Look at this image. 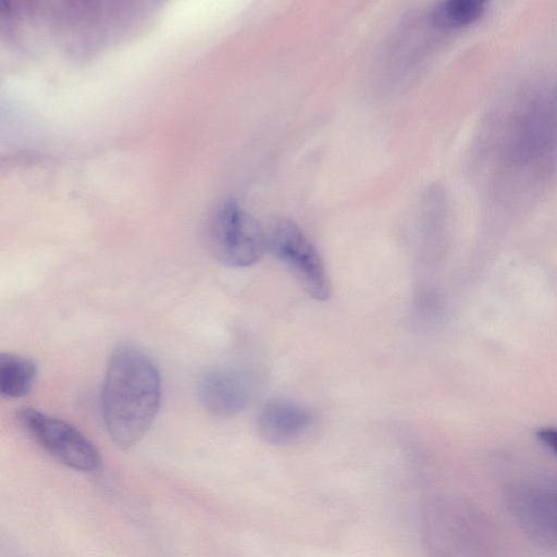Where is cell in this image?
I'll list each match as a JSON object with an SVG mask.
<instances>
[{
  "label": "cell",
  "instance_id": "6da1fadb",
  "mask_svg": "<svg viewBox=\"0 0 557 557\" xmlns=\"http://www.w3.org/2000/svg\"><path fill=\"white\" fill-rule=\"evenodd\" d=\"M161 401V376L150 357L134 345L116 347L107 364L101 412L111 441L136 445L152 424Z\"/></svg>",
  "mask_w": 557,
  "mask_h": 557
},
{
  "label": "cell",
  "instance_id": "7a4b0ae2",
  "mask_svg": "<svg viewBox=\"0 0 557 557\" xmlns=\"http://www.w3.org/2000/svg\"><path fill=\"white\" fill-rule=\"evenodd\" d=\"M267 251L285 264L302 289L314 300L325 301L331 282L318 250L293 220L275 216L263 225Z\"/></svg>",
  "mask_w": 557,
  "mask_h": 557
},
{
  "label": "cell",
  "instance_id": "3957f363",
  "mask_svg": "<svg viewBox=\"0 0 557 557\" xmlns=\"http://www.w3.org/2000/svg\"><path fill=\"white\" fill-rule=\"evenodd\" d=\"M207 235L212 255L226 267H250L267 251L263 225L234 200L215 209Z\"/></svg>",
  "mask_w": 557,
  "mask_h": 557
},
{
  "label": "cell",
  "instance_id": "277c9868",
  "mask_svg": "<svg viewBox=\"0 0 557 557\" xmlns=\"http://www.w3.org/2000/svg\"><path fill=\"white\" fill-rule=\"evenodd\" d=\"M17 417L29 436L62 465L82 472L100 467L97 447L72 424L29 407L18 410Z\"/></svg>",
  "mask_w": 557,
  "mask_h": 557
},
{
  "label": "cell",
  "instance_id": "5b68a950",
  "mask_svg": "<svg viewBox=\"0 0 557 557\" xmlns=\"http://www.w3.org/2000/svg\"><path fill=\"white\" fill-rule=\"evenodd\" d=\"M198 394L205 409L213 416L227 418L239 413L249 403L251 385L240 371L214 368L199 381Z\"/></svg>",
  "mask_w": 557,
  "mask_h": 557
},
{
  "label": "cell",
  "instance_id": "8992f818",
  "mask_svg": "<svg viewBox=\"0 0 557 557\" xmlns=\"http://www.w3.org/2000/svg\"><path fill=\"white\" fill-rule=\"evenodd\" d=\"M313 422L314 416L306 406L287 398H272L259 410L257 429L265 442L282 445L298 440Z\"/></svg>",
  "mask_w": 557,
  "mask_h": 557
},
{
  "label": "cell",
  "instance_id": "52a82bcc",
  "mask_svg": "<svg viewBox=\"0 0 557 557\" xmlns=\"http://www.w3.org/2000/svg\"><path fill=\"white\" fill-rule=\"evenodd\" d=\"M37 376L36 363L26 357L0 355V393L7 398H20L29 393Z\"/></svg>",
  "mask_w": 557,
  "mask_h": 557
},
{
  "label": "cell",
  "instance_id": "ba28073f",
  "mask_svg": "<svg viewBox=\"0 0 557 557\" xmlns=\"http://www.w3.org/2000/svg\"><path fill=\"white\" fill-rule=\"evenodd\" d=\"M484 11V2L478 0H448L436 3L430 14L432 24L443 29L467 26Z\"/></svg>",
  "mask_w": 557,
  "mask_h": 557
},
{
  "label": "cell",
  "instance_id": "9c48e42d",
  "mask_svg": "<svg viewBox=\"0 0 557 557\" xmlns=\"http://www.w3.org/2000/svg\"><path fill=\"white\" fill-rule=\"evenodd\" d=\"M537 441L557 456V429L542 428L536 431Z\"/></svg>",
  "mask_w": 557,
  "mask_h": 557
}]
</instances>
